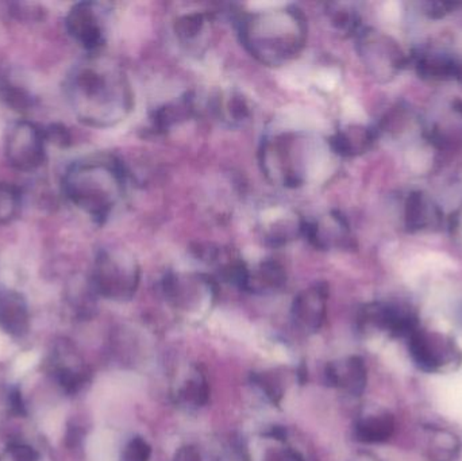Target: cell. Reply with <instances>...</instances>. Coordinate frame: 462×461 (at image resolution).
<instances>
[{
	"label": "cell",
	"mask_w": 462,
	"mask_h": 461,
	"mask_svg": "<svg viewBox=\"0 0 462 461\" xmlns=\"http://www.w3.org/2000/svg\"><path fill=\"white\" fill-rule=\"evenodd\" d=\"M265 461H303V457L294 449H283L268 453Z\"/></svg>",
	"instance_id": "obj_27"
},
{
	"label": "cell",
	"mask_w": 462,
	"mask_h": 461,
	"mask_svg": "<svg viewBox=\"0 0 462 461\" xmlns=\"http://www.w3.org/2000/svg\"><path fill=\"white\" fill-rule=\"evenodd\" d=\"M426 457L429 461H457L461 455L462 442L453 430L440 426H427Z\"/></svg>",
	"instance_id": "obj_15"
},
{
	"label": "cell",
	"mask_w": 462,
	"mask_h": 461,
	"mask_svg": "<svg viewBox=\"0 0 462 461\" xmlns=\"http://www.w3.org/2000/svg\"><path fill=\"white\" fill-rule=\"evenodd\" d=\"M329 287L324 283H315L305 288L292 302V320L299 330L314 334L321 330L326 321Z\"/></svg>",
	"instance_id": "obj_10"
},
{
	"label": "cell",
	"mask_w": 462,
	"mask_h": 461,
	"mask_svg": "<svg viewBox=\"0 0 462 461\" xmlns=\"http://www.w3.org/2000/svg\"><path fill=\"white\" fill-rule=\"evenodd\" d=\"M209 383L199 366L192 368L176 391L177 403L187 407L204 406L209 402Z\"/></svg>",
	"instance_id": "obj_17"
},
{
	"label": "cell",
	"mask_w": 462,
	"mask_h": 461,
	"mask_svg": "<svg viewBox=\"0 0 462 461\" xmlns=\"http://www.w3.org/2000/svg\"><path fill=\"white\" fill-rule=\"evenodd\" d=\"M286 285L287 272L284 267L273 258H267L253 267L246 264L240 287L248 293L265 295L278 293Z\"/></svg>",
	"instance_id": "obj_12"
},
{
	"label": "cell",
	"mask_w": 462,
	"mask_h": 461,
	"mask_svg": "<svg viewBox=\"0 0 462 461\" xmlns=\"http://www.w3.org/2000/svg\"><path fill=\"white\" fill-rule=\"evenodd\" d=\"M212 112L230 125L243 123L251 117V109L244 96L231 93L228 95H218L211 104Z\"/></svg>",
	"instance_id": "obj_19"
},
{
	"label": "cell",
	"mask_w": 462,
	"mask_h": 461,
	"mask_svg": "<svg viewBox=\"0 0 462 461\" xmlns=\"http://www.w3.org/2000/svg\"><path fill=\"white\" fill-rule=\"evenodd\" d=\"M10 403H12L13 411L21 415L25 414V404H23L20 391H13L12 395H10Z\"/></svg>",
	"instance_id": "obj_28"
},
{
	"label": "cell",
	"mask_w": 462,
	"mask_h": 461,
	"mask_svg": "<svg viewBox=\"0 0 462 461\" xmlns=\"http://www.w3.org/2000/svg\"><path fill=\"white\" fill-rule=\"evenodd\" d=\"M327 382L349 395L360 396L367 388L368 371L365 361L359 356L332 361L326 366Z\"/></svg>",
	"instance_id": "obj_13"
},
{
	"label": "cell",
	"mask_w": 462,
	"mask_h": 461,
	"mask_svg": "<svg viewBox=\"0 0 462 461\" xmlns=\"http://www.w3.org/2000/svg\"><path fill=\"white\" fill-rule=\"evenodd\" d=\"M10 452H12L14 461H39V453L28 445H12Z\"/></svg>",
	"instance_id": "obj_25"
},
{
	"label": "cell",
	"mask_w": 462,
	"mask_h": 461,
	"mask_svg": "<svg viewBox=\"0 0 462 461\" xmlns=\"http://www.w3.org/2000/svg\"><path fill=\"white\" fill-rule=\"evenodd\" d=\"M141 268L126 249H102L93 263L91 285L98 295L115 302L130 301L138 290Z\"/></svg>",
	"instance_id": "obj_5"
},
{
	"label": "cell",
	"mask_w": 462,
	"mask_h": 461,
	"mask_svg": "<svg viewBox=\"0 0 462 461\" xmlns=\"http://www.w3.org/2000/svg\"><path fill=\"white\" fill-rule=\"evenodd\" d=\"M4 98L9 101L13 107L18 110L28 109L31 104V96L25 91H20L17 88H14V90L7 88L6 93H4Z\"/></svg>",
	"instance_id": "obj_24"
},
{
	"label": "cell",
	"mask_w": 462,
	"mask_h": 461,
	"mask_svg": "<svg viewBox=\"0 0 462 461\" xmlns=\"http://www.w3.org/2000/svg\"><path fill=\"white\" fill-rule=\"evenodd\" d=\"M152 447L142 437H134L123 447L120 461H150Z\"/></svg>",
	"instance_id": "obj_21"
},
{
	"label": "cell",
	"mask_w": 462,
	"mask_h": 461,
	"mask_svg": "<svg viewBox=\"0 0 462 461\" xmlns=\"http://www.w3.org/2000/svg\"><path fill=\"white\" fill-rule=\"evenodd\" d=\"M69 36L91 55L101 52L106 42V12L102 5L80 2L66 18Z\"/></svg>",
	"instance_id": "obj_9"
},
{
	"label": "cell",
	"mask_w": 462,
	"mask_h": 461,
	"mask_svg": "<svg viewBox=\"0 0 462 461\" xmlns=\"http://www.w3.org/2000/svg\"><path fill=\"white\" fill-rule=\"evenodd\" d=\"M22 206V194L17 185L0 182V225H7L18 217Z\"/></svg>",
	"instance_id": "obj_20"
},
{
	"label": "cell",
	"mask_w": 462,
	"mask_h": 461,
	"mask_svg": "<svg viewBox=\"0 0 462 461\" xmlns=\"http://www.w3.org/2000/svg\"><path fill=\"white\" fill-rule=\"evenodd\" d=\"M238 34L246 52L262 66H286L297 60L307 44V18L291 5L245 13Z\"/></svg>",
	"instance_id": "obj_2"
},
{
	"label": "cell",
	"mask_w": 462,
	"mask_h": 461,
	"mask_svg": "<svg viewBox=\"0 0 462 461\" xmlns=\"http://www.w3.org/2000/svg\"><path fill=\"white\" fill-rule=\"evenodd\" d=\"M173 461H203V457L198 447L193 445H185L174 453Z\"/></svg>",
	"instance_id": "obj_26"
},
{
	"label": "cell",
	"mask_w": 462,
	"mask_h": 461,
	"mask_svg": "<svg viewBox=\"0 0 462 461\" xmlns=\"http://www.w3.org/2000/svg\"><path fill=\"white\" fill-rule=\"evenodd\" d=\"M262 236L272 247H284L303 237L305 218L299 217L294 210L276 207L265 212L262 218Z\"/></svg>",
	"instance_id": "obj_11"
},
{
	"label": "cell",
	"mask_w": 462,
	"mask_h": 461,
	"mask_svg": "<svg viewBox=\"0 0 462 461\" xmlns=\"http://www.w3.org/2000/svg\"><path fill=\"white\" fill-rule=\"evenodd\" d=\"M166 301L173 309L187 314H198L211 307L217 298L215 280L200 272H169L163 280Z\"/></svg>",
	"instance_id": "obj_7"
},
{
	"label": "cell",
	"mask_w": 462,
	"mask_h": 461,
	"mask_svg": "<svg viewBox=\"0 0 462 461\" xmlns=\"http://www.w3.org/2000/svg\"><path fill=\"white\" fill-rule=\"evenodd\" d=\"M329 153H333L329 142L307 131H276L262 140L260 167L273 185L299 188L324 171Z\"/></svg>",
	"instance_id": "obj_3"
},
{
	"label": "cell",
	"mask_w": 462,
	"mask_h": 461,
	"mask_svg": "<svg viewBox=\"0 0 462 461\" xmlns=\"http://www.w3.org/2000/svg\"><path fill=\"white\" fill-rule=\"evenodd\" d=\"M47 142H53L60 148L68 147L71 144V134L61 125H50L44 131Z\"/></svg>",
	"instance_id": "obj_23"
},
{
	"label": "cell",
	"mask_w": 462,
	"mask_h": 461,
	"mask_svg": "<svg viewBox=\"0 0 462 461\" xmlns=\"http://www.w3.org/2000/svg\"><path fill=\"white\" fill-rule=\"evenodd\" d=\"M413 364L427 374L454 371L462 364V350L453 337L440 331L416 329L407 339Z\"/></svg>",
	"instance_id": "obj_6"
},
{
	"label": "cell",
	"mask_w": 462,
	"mask_h": 461,
	"mask_svg": "<svg viewBox=\"0 0 462 461\" xmlns=\"http://www.w3.org/2000/svg\"><path fill=\"white\" fill-rule=\"evenodd\" d=\"M0 328L12 336L20 337L28 333V304L17 291L0 293Z\"/></svg>",
	"instance_id": "obj_14"
},
{
	"label": "cell",
	"mask_w": 462,
	"mask_h": 461,
	"mask_svg": "<svg viewBox=\"0 0 462 461\" xmlns=\"http://www.w3.org/2000/svg\"><path fill=\"white\" fill-rule=\"evenodd\" d=\"M47 140L36 123L20 121L7 131L4 150L10 166L18 171L33 172L47 160Z\"/></svg>",
	"instance_id": "obj_8"
},
{
	"label": "cell",
	"mask_w": 462,
	"mask_h": 461,
	"mask_svg": "<svg viewBox=\"0 0 462 461\" xmlns=\"http://www.w3.org/2000/svg\"><path fill=\"white\" fill-rule=\"evenodd\" d=\"M58 377L61 387L69 393H77L82 388V385L84 384L85 380L84 375L82 372H76L69 368L58 369Z\"/></svg>",
	"instance_id": "obj_22"
},
{
	"label": "cell",
	"mask_w": 462,
	"mask_h": 461,
	"mask_svg": "<svg viewBox=\"0 0 462 461\" xmlns=\"http://www.w3.org/2000/svg\"><path fill=\"white\" fill-rule=\"evenodd\" d=\"M125 168L112 156L82 158L68 167L63 177V191L72 204L95 223H104L126 194Z\"/></svg>",
	"instance_id": "obj_4"
},
{
	"label": "cell",
	"mask_w": 462,
	"mask_h": 461,
	"mask_svg": "<svg viewBox=\"0 0 462 461\" xmlns=\"http://www.w3.org/2000/svg\"><path fill=\"white\" fill-rule=\"evenodd\" d=\"M209 29V15L193 12L180 15L174 23V34L182 45L195 47Z\"/></svg>",
	"instance_id": "obj_18"
},
{
	"label": "cell",
	"mask_w": 462,
	"mask_h": 461,
	"mask_svg": "<svg viewBox=\"0 0 462 461\" xmlns=\"http://www.w3.org/2000/svg\"><path fill=\"white\" fill-rule=\"evenodd\" d=\"M66 95L77 120L91 128H114L133 112V87L125 69L101 53L72 68Z\"/></svg>",
	"instance_id": "obj_1"
},
{
	"label": "cell",
	"mask_w": 462,
	"mask_h": 461,
	"mask_svg": "<svg viewBox=\"0 0 462 461\" xmlns=\"http://www.w3.org/2000/svg\"><path fill=\"white\" fill-rule=\"evenodd\" d=\"M396 420L388 411L373 412L357 420L354 433L364 444H383L394 436Z\"/></svg>",
	"instance_id": "obj_16"
}]
</instances>
